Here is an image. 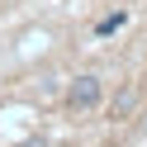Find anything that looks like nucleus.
<instances>
[{
    "label": "nucleus",
    "mask_w": 147,
    "mask_h": 147,
    "mask_svg": "<svg viewBox=\"0 0 147 147\" xmlns=\"http://www.w3.org/2000/svg\"><path fill=\"white\" fill-rule=\"evenodd\" d=\"M100 100H105V86H100L95 76H76V81H71V90H67V105L81 109V114H86V109H95Z\"/></svg>",
    "instance_id": "nucleus-1"
},
{
    "label": "nucleus",
    "mask_w": 147,
    "mask_h": 147,
    "mask_svg": "<svg viewBox=\"0 0 147 147\" xmlns=\"http://www.w3.org/2000/svg\"><path fill=\"white\" fill-rule=\"evenodd\" d=\"M114 29H123V14H109V19H100V24H95L100 38H105V33H114Z\"/></svg>",
    "instance_id": "nucleus-2"
}]
</instances>
